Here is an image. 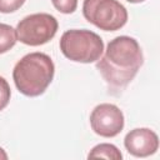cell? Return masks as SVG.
I'll list each match as a JSON object with an SVG mask.
<instances>
[{
	"label": "cell",
	"instance_id": "6da1fadb",
	"mask_svg": "<svg viewBox=\"0 0 160 160\" xmlns=\"http://www.w3.org/2000/svg\"><path fill=\"white\" fill-rule=\"evenodd\" d=\"M142 62L144 56L139 42L134 38L121 35L110 40L96 68L108 84L109 91L118 94L131 82Z\"/></svg>",
	"mask_w": 160,
	"mask_h": 160
},
{
	"label": "cell",
	"instance_id": "7a4b0ae2",
	"mask_svg": "<svg viewBox=\"0 0 160 160\" xmlns=\"http://www.w3.org/2000/svg\"><path fill=\"white\" fill-rule=\"evenodd\" d=\"M55 66L44 52H30L22 56L12 70L16 89L26 96L41 95L52 81Z\"/></svg>",
	"mask_w": 160,
	"mask_h": 160
},
{
	"label": "cell",
	"instance_id": "3957f363",
	"mask_svg": "<svg viewBox=\"0 0 160 160\" xmlns=\"http://www.w3.org/2000/svg\"><path fill=\"white\" fill-rule=\"evenodd\" d=\"M60 50L64 56L71 61L89 64L101 58L104 42L94 31L72 29L62 34L60 39Z\"/></svg>",
	"mask_w": 160,
	"mask_h": 160
},
{
	"label": "cell",
	"instance_id": "277c9868",
	"mask_svg": "<svg viewBox=\"0 0 160 160\" xmlns=\"http://www.w3.org/2000/svg\"><path fill=\"white\" fill-rule=\"evenodd\" d=\"M84 18L104 31H116L128 21V11L118 0H84Z\"/></svg>",
	"mask_w": 160,
	"mask_h": 160
},
{
	"label": "cell",
	"instance_id": "5b68a950",
	"mask_svg": "<svg viewBox=\"0 0 160 160\" xmlns=\"http://www.w3.org/2000/svg\"><path fill=\"white\" fill-rule=\"evenodd\" d=\"M58 26V20L52 15L38 12L20 20L15 31L20 42L30 46H39L46 44L55 36Z\"/></svg>",
	"mask_w": 160,
	"mask_h": 160
},
{
	"label": "cell",
	"instance_id": "8992f818",
	"mask_svg": "<svg viewBox=\"0 0 160 160\" xmlns=\"http://www.w3.org/2000/svg\"><path fill=\"white\" fill-rule=\"evenodd\" d=\"M90 125L95 134L114 138L124 129V114L114 104H100L90 114Z\"/></svg>",
	"mask_w": 160,
	"mask_h": 160
},
{
	"label": "cell",
	"instance_id": "52a82bcc",
	"mask_svg": "<svg viewBox=\"0 0 160 160\" xmlns=\"http://www.w3.org/2000/svg\"><path fill=\"white\" fill-rule=\"evenodd\" d=\"M124 145L129 154L136 158H145L156 152L159 148V138L148 128H138L126 134Z\"/></svg>",
	"mask_w": 160,
	"mask_h": 160
},
{
	"label": "cell",
	"instance_id": "ba28073f",
	"mask_svg": "<svg viewBox=\"0 0 160 160\" xmlns=\"http://www.w3.org/2000/svg\"><path fill=\"white\" fill-rule=\"evenodd\" d=\"M88 158H102V159H112V160H120L122 159V154L120 152V150L112 145V144H108V142H102L96 146H94L90 152L88 154Z\"/></svg>",
	"mask_w": 160,
	"mask_h": 160
},
{
	"label": "cell",
	"instance_id": "9c48e42d",
	"mask_svg": "<svg viewBox=\"0 0 160 160\" xmlns=\"http://www.w3.org/2000/svg\"><path fill=\"white\" fill-rule=\"evenodd\" d=\"M18 41L16 31L8 24L0 22V54L9 51Z\"/></svg>",
	"mask_w": 160,
	"mask_h": 160
},
{
	"label": "cell",
	"instance_id": "30bf717a",
	"mask_svg": "<svg viewBox=\"0 0 160 160\" xmlns=\"http://www.w3.org/2000/svg\"><path fill=\"white\" fill-rule=\"evenodd\" d=\"M54 8L62 14H71L78 8V0H51Z\"/></svg>",
	"mask_w": 160,
	"mask_h": 160
},
{
	"label": "cell",
	"instance_id": "8fae6325",
	"mask_svg": "<svg viewBox=\"0 0 160 160\" xmlns=\"http://www.w3.org/2000/svg\"><path fill=\"white\" fill-rule=\"evenodd\" d=\"M10 96H11L10 86L8 81L2 76H0V111L8 106L10 101Z\"/></svg>",
	"mask_w": 160,
	"mask_h": 160
},
{
	"label": "cell",
	"instance_id": "7c38bea8",
	"mask_svg": "<svg viewBox=\"0 0 160 160\" xmlns=\"http://www.w3.org/2000/svg\"><path fill=\"white\" fill-rule=\"evenodd\" d=\"M26 0H0V12L9 14L20 9Z\"/></svg>",
	"mask_w": 160,
	"mask_h": 160
},
{
	"label": "cell",
	"instance_id": "4fadbf2b",
	"mask_svg": "<svg viewBox=\"0 0 160 160\" xmlns=\"http://www.w3.org/2000/svg\"><path fill=\"white\" fill-rule=\"evenodd\" d=\"M6 159H8V154L2 148H0V160H6Z\"/></svg>",
	"mask_w": 160,
	"mask_h": 160
},
{
	"label": "cell",
	"instance_id": "5bb4252c",
	"mask_svg": "<svg viewBox=\"0 0 160 160\" xmlns=\"http://www.w3.org/2000/svg\"><path fill=\"white\" fill-rule=\"evenodd\" d=\"M126 1H129V2H132V4H138V2H142L144 0H126Z\"/></svg>",
	"mask_w": 160,
	"mask_h": 160
}]
</instances>
